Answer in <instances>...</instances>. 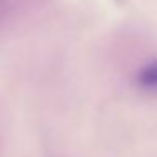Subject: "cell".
Here are the masks:
<instances>
[{
  "mask_svg": "<svg viewBox=\"0 0 157 157\" xmlns=\"http://www.w3.org/2000/svg\"><path fill=\"white\" fill-rule=\"evenodd\" d=\"M137 83L147 91H157V59L147 63L137 75Z\"/></svg>",
  "mask_w": 157,
  "mask_h": 157,
  "instance_id": "1",
  "label": "cell"
}]
</instances>
